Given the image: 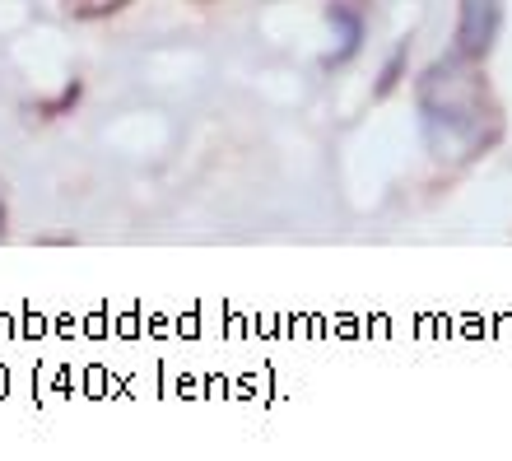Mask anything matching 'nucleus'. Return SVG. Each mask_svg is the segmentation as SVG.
Listing matches in <instances>:
<instances>
[{"mask_svg":"<svg viewBox=\"0 0 512 461\" xmlns=\"http://www.w3.org/2000/svg\"><path fill=\"white\" fill-rule=\"evenodd\" d=\"M499 0H466L461 14V52L466 56H485L494 33H499Z\"/></svg>","mask_w":512,"mask_h":461,"instance_id":"1","label":"nucleus"}]
</instances>
